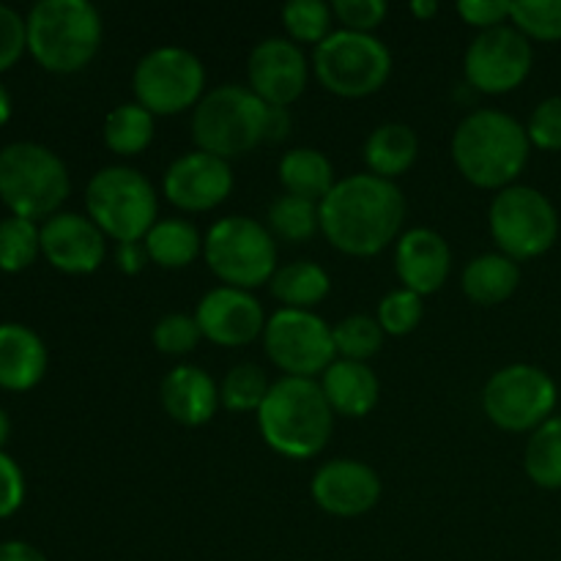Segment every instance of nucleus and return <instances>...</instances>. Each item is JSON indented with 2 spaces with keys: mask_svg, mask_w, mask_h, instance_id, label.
<instances>
[{
  "mask_svg": "<svg viewBox=\"0 0 561 561\" xmlns=\"http://www.w3.org/2000/svg\"><path fill=\"white\" fill-rule=\"evenodd\" d=\"M318 211L323 233L340 252L365 257L381 252L398 236L405 217V197L392 181L351 175L334 184Z\"/></svg>",
  "mask_w": 561,
  "mask_h": 561,
  "instance_id": "f257e3e1",
  "label": "nucleus"
},
{
  "mask_svg": "<svg viewBox=\"0 0 561 561\" xmlns=\"http://www.w3.org/2000/svg\"><path fill=\"white\" fill-rule=\"evenodd\" d=\"M529 135L499 110H480L463 118L453 137V157L466 181L482 190H507L529 162Z\"/></svg>",
  "mask_w": 561,
  "mask_h": 561,
  "instance_id": "f03ea898",
  "label": "nucleus"
},
{
  "mask_svg": "<svg viewBox=\"0 0 561 561\" xmlns=\"http://www.w3.org/2000/svg\"><path fill=\"white\" fill-rule=\"evenodd\" d=\"M332 405L312 378H283L257 409V425L272 449L285 458H312L332 436Z\"/></svg>",
  "mask_w": 561,
  "mask_h": 561,
  "instance_id": "7ed1b4c3",
  "label": "nucleus"
},
{
  "mask_svg": "<svg viewBox=\"0 0 561 561\" xmlns=\"http://www.w3.org/2000/svg\"><path fill=\"white\" fill-rule=\"evenodd\" d=\"M102 16L88 0H42L27 16V47L53 71H77L96 55Z\"/></svg>",
  "mask_w": 561,
  "mask_h": 561,
  "instance_id": "20e7f679",
  "label": "nucleus"
},
{
  "mask_svg": "<svg viewBox=\"0 0 561 561\" xmlns=\"http://www.w3.org/2000/svg\"><path fill=\"white\" fill-rule=\"evenodd\" d=\"M266 115L268 104L261 96L247 88L222 85L195 107L192 137L201 151L228 162L266 140Z\"/></svg>",
  "mask_w": 561,
  "mask_h": 561,
  "instance_id": "39448f33",
  "label": "nucleus"
},
{
  "mask_svg": "<svg viewBox=\"0 0 561 561\" xmlns=\"http://www.w3.org/2000/svg\"><path fill=\"white\" fill-rule=\"evenodd\" d=\"M69 195V173L49 148L11 142L0 151V197L14 217L53 214Z\"/></svg>",
  "mask_w": 561,
  "mask_h": 561,
  "instance_id": "423d86ee",
  "label": "nucleus"
},
{
  "mask_svg": "<svg viewBox=\"0 0 561 561\" xmlns=\"http://www.w3.org/2000/svg\"><path fill=\"white\" fill-rule=\"evenodd\" d=\"M85 203L96 228L113 236L118 244L146 239L148 230L157 225V192L140 170H99L88 184Z\"/></svg>",
  "mask_w": 561,
  "mask_h": 561,
  "instance_id": "0eeeda50",
  "label": "nucleus"
},
{
  "mask_svg": "<svg viewBox=\"0 0 561 561\" xmlns=\"http://www.w3.org/2000/svg\"><path fill=\"white\" fill-rule=\"evenodd\" d=\"M206 261L233 288H255L277 272V244L252 217H225L208 230Z\"/></svg>",
  "mask_w": 561,
  "mask_h": 561,
  "instance_id": "6e6552de",
  "label": "nucleus"
},
{
  "mask_svg": "<svg viewBox=\"0 0 561 561\" xmlns=\"http://www.w3.org/2000/svg\"><path fill=\"white\" fill-rule=\"evenodd\" d=\"M392 71V55L370 33H329L316 47V75L337 96L376 93Z\"/></svg>",
  "mask_w": 561,
  "mask_h": 561,
  "instance_id": "1a4fd4ad",
  "label": "nucleus"
},
{
  "mask_svg": "<svg viewBox=\"0 0 561 561\" xmlns=\"http://www.w3.org/2000/svg\"><path fill=\"white\" fill-rule=\"evenodd\" d=\"M491 233L502 255L529 261L557 244L559 214L535 186H507L491 206Z\"/></svg>",
  "mask_w": 561,
  "mask_h": 561,
  "instance_id": "9d476101",
  "label": "nucleus"
},
{
  "mask_svg": "<svg viewBox=\"0 0 561 561\" xmlns=\"http://www.w3.org/2000/svg\"><path fill=\"white\" fill-rule=\"evenodd\" d=\"M482 409L502 431H537L557 409V383L535 365L502 367L485 383Z\"/></svg>",
  "mask_w": 561,
  "mask_h": 561,
  "instance_id": "9b49d317",
  "label": "nucleus"
},
{
  "mask_svg": "<svg viewBox=\"0 0 561 561\" xmlns=\"http://www.w3.org/2000/svg\"><path fill=\"white\" fill-rule=\"evenodd\" d=\"M206 71L184 47L151 49L135 69V93L151 115H173L201 99Z\"/></svg>",
  "mask_w": 561,
  "mask_h": 561,
  "instance_id": "f8f14e48",
  "label": "nucleus"
},
{
  "mask_svg": "<svg viewBox=\"0 0 561 561\" xmlns=\"http://www.w3.org/2000/svg\"><path fill=\"white\" fill-rule=\"evenodd\" d=\"M263 343L277 367L290 378H312L327 373L332 365L334 337L332 329L307 310H279L263 329Z\"/></svg>",
  "mask_w": 561,
  "mask_h": 561,
  "instance_id": "ddd939ff",
  "label": "nucleus"
},
{
  "mask_svg": "<svg viewBox=\"0 0 561 561\" xmlns=\"http://www.w3.org/2000/svg\"><path fill=\"white\" fill-rule=\"evenodd\" d=\"M531 44L518 27L482 31L466 53V77L482 93H507L531 71Z\"/></svg>",
  "mask_w": 561,
  "mask_h": 561,
  "instance_id": "4468645a",
  "label": "nucleus"
},
{
  "mask_svg": "<svg viewBox=\"0 0 561 561\" xmlns=\"http://www.w3.org/2000/svg\"><path fill=\"white\" fill-rule=\"evenodd\" d=\"M250 85L268 107H288L307 88V58L288 38H266L250 55Z\"/></svg>",
  "mask_w": 561,
  "mask_h": 561,
  "instance_id": "2eb2a0df",
  "label": "nucleus"
},
{
  "mask_svg": "<svg viewBox=\"0 0 561 561\" xmlns=\"http://www.w3.org/2000/svg\"><path fill=\"white\" fill-rule=\"evenodd\" d=\"M233 190V173L225 159L195 151L175 159L164 173V195L184 211H208Z\"/></svg>",
  "mask_w": 561,
  "mask_h": 561,
  "instance_id": "dca6fc26",
  "label": "nucleus"
},
{
  "mask_svg": "<svg viewBox=\"0 0 561 561\" xmlns=\"http://www.w3.org/2000/svg\"><path fill=\"white\" fill-rule=\"evenodd\" d=\"M203 337L217 345H247L266 329L263 307L241 288H217L203 296L195 316Z\"/></svg>",
  "mask_w": 561,
  "mask_h": 561,
  "instance_id": "f3484780",
  "label": "nucleus"
},
{
  "mask_svg": "<svg viewBox=\"0 0 561 561\" xmlns=\"http://www.w3.org/2000/svg\"><path fill=\"white\" fill-rule=\"evenodd\" d=\"M381 496V480L359 460H332L312 477V499L318 507L340 518H354L373 510Z\"/></svg>",
  "mask_w": 561,
  "mask_h": 561,
  "instance_id": "a211bd4d",
  "label": "nucleus"
},
{
  "mask_svg": "<svg viewBox=\"0 0 561 561\" xmlns=\"http://www.w3.org/2000/svg\"><path fill=\"white\" fill-rule=\"evenodd\" d=\"M42 250L49 263L71 274H88L104 261V236L80 214H55L42 228Z\"/></svg>",
  "mask_w": 561,
  "mask_h": 561,
  "instance_id": "6ab92c4d",
  "label": "nucleus"
},
{
  "mask_svg": "<svg viewBox=\"0 0 561 561\" xmlns=\"http://www.w3.org/2000/svg\"><path fill=\"white\" fill-rule=\"evenodd\" d=\"M398 277L403 279L405 290L416 296L436 294L449 277V247L436 230L416 228L400 239L394 252Z\"/></svg>",
  "mask_w": 561,
  "mask_h": 561,
  "instance_id": "aec40b11",
  "label": "nucleus"
},
{
  "mask_svg": "<svg viewBox=\"0 0 561 561\" xmlns=\"http://www.w3.org/2000/svg\"><path fill=\"white\" fill-rule=\"evenodd\" d=\"M217 383L201 367L181 365L162 381L164 411L181 425H206L217 411Z\"/></svg>",
  "mask_w": 561,
  "mask_h": 561,
  "instance_id": "412c9836",
  "label": "nucleus"
},
{
  "mask_svg": "<svg viewBox=\"0 0 561 561\" xmlns=\"http://www.w3.org/2000/svg\"><path fill=\"white\" fill-rule=\"evenodd\" d=\"M332 411L343 416H365L378 403V378L365 362H332L321 383Z\"/></svg>",
  "mask_w": 561,
  "mask_h": 561,
  "instance_id": "4be33fe9",
  "label": "nucleus"
},
{
  "mask_svg": "<svg viewBox=\"0 0 561 561\" xmlns=\"http://www.w3.org/2000/svg\"><path fill=\"white\" fill-rule=\"evenodd\" d=\"M47 367V351L36 332L20 323L0 327V383L9 389H31Z\"/></svg>",
  "mask_w": 561,
  "mask_h": 561,
  "instance_id": "5701e85b",
  "label": "nucleus"
},
{
  "mask_svg": "<svg viewBox=\"0 0 561 561\" xmlns=\"http://www.w3.org/2000/svg\"><path fill=\"white\" fill-rule=\"evenodd\" d=\"M520 285V268L507 255H480L466 266L463 290L471 301L493 307L507 301Z\"/></svg>",
  "mask_w": 561,
  "mask_h": 561,
  "instance_id": "b1692460",
  "label": "nucleus"
},
{
  "mask_svg": "<svg viewBox=\"0 0 561 561\" xmlns=\"http://www.w3.org/2000/svg\"><path fill=\"white\" fill-rule=\"evenodd\" d=\"M279 181L288 195L323 203V197L334 190V170L332 162L316 148H294L279 162Z\"/></svg>",
  "mask_w": 561,
  "mask_h": 561,
  "instance_id": "393cba45",
  "label": "nucleus"
},
{
  "mask_svg": "<svg viewBox=\"0 0 561 561\" xmlns=\"http://www.w3.org/2000/svg\"><path fill=\"white\" fill-rule=\"evenodd\" d=\"M420 142L411 126L405 124H383L370 135L365 146V159L370 164L373 175L392 181L394 175L405 173L414 164Z\"/></svg>",
  "mask_w": 561,
  "mask_h": 561,
  "instance_id": "a878e982",
  "label": "nucleus"
},
{
  "mask_svg": "<svg viewBox=\"0 0 561 561\" xmlns=\"http://www.w3.org/2000/svg\"><path fill=\"white\" fill-rule=\"evenodd\" d=\"M146 250L157 266L184 268L201 252V236H197L195 225L184 222V219H162L148 230Z\"/></svg>",
  "mask_w": 561,
  "mask_h": 561,
  "instance_id": "bb28decb",
  "label": "nucleus"
},
{
  "mask_svg": "<svg viewBox=\"0 0 561 561\" xmlns=\"http://www.w3.org/2000/svg\"><path fill=\"white\" fill-rule=\"evenodd\" d=\"M272 294L288 305V310H307L329 294V274L318 263L296 261L274 272Z\"/></svg>",
  "mask_w": 561,
  "mask_h": 561,
  "instance_id": "cd10ccee",
  "label": "nucleus"
},
{
  "mask_svg": "<svg viewBox=\"0 0 561 561\" xmlns=\"http://www.w3.org/2000/svg\"><path fill=\"white\" fill-rule=\"evenodd\" d=\"M524 469L535 485L559 491L561 488V416H551L531 433L526 444Z\"/></svg>",
  "mask_w": 561,
  "mask_h": 561,
  "instance_id": "c85d7f7f",
  "label": "nucleus"
},
{
  "mask_svg": "<svg viewBox=\"0 0 561 561\" xmlns=\"http://www.w3.org/2000/svg\"><path fill=\"white\" fill-rule=\"evenodd\" d=\"M153 137V115L137 104H118L104 121V142L121 157L140 153Z\"/></svg>",
  "mask_w": 561,
  "mask_h": 561,
  "instance_id": "c756f323",
  "label": "nucleus"
},
{
  "mask_svg": "<svg viewBox=\"0 0 561 561\" xmlns=\"http://www.w3.org/2000/svg\"><path fill=\"white\" fill-rule=\"evenodd\" d=\"M42 247V230H36L33 219L9 217L0 222V268L20 272L33 263Z\"/></svg>",
  "mask_w": 561,
  "mask_h": 561,
  "instance_id": "7c9ffc66",
  "label": "nucleus"
},
{
  "mask_svg": "<svg viewBox=\"0 0 561 561\" xmlns=\"http://www.w3.org/2000/svg\"><path fill=\"white\" fill-rule=\"evenodd\" d=\"M268 225L279 239L296 244V241H305L316 233V228L321 225V211H318L316 203L285 195L268 208Z\"/></svg>",
  "mask_w": 561,
  "mask_h": 561,
  "instance_id": "2f4dec72",
  "label": "nucleus"
},
{
  "mask_svg": "<svg viewBox=\"0 0 561 561\" xmlns=\"http://www.w3.org/2000/svg\"><path fill=\"white\" fill-rule=\"evenodd\" d=\"M332 337L337 354L351 362H365L381 351L383 329L370 316H351L332 329Z\"/></svg>",
  "mask_w": 561,
  "mask_h": 561,
  "instance_id": "473e14b6",
  "label": "nucleus"
},
{
  "mask_svg": "<svg viewBox=\"0 0 561 561\" xmlns=\"http://www.w3.org/2000/svg\"><path fill=\"white\" fill-rule=\"evenodd\" d=\"M266 373L257 365H239L225 376L222 389H219V400L228 405L230 411H252L261 409V403L268 394Z\"/></svg>",
  "mask_w": 561,
  "mask_h": 561,
  "instance_id": "72a5a7b5",
  "label": "nucleus"
},
{
  "mask_svg": "<svg viewBox=\"0 0 561 561\" xmlns=\"http://www.w3.org/2000/svg\"><path fill=\"white\" fill-rule=\"evenodd\" d=\"M510 20L526 38L559 42L561 38V0H515Z\"/></svg>",
  "mask_w": 561,
  "mask_h": 561,
  "instance_id": "f704fd0d",
  "label": "nucleus"
},
{
  "mask_svg": "<svg viewBox=\"0 0 561 561\" xmlns=\"http://www.w3.org/2000/svg\"><path fill=\"white\" fill-rule=\"evenodd\" d=\"M283 22L296 42L321 44L329 36L332 9L323 0H290L283 9Z\"/></svg>",
  "mask_w": 561,
  "mask_h": 561,
  "instance_id": "c9c22d12",
  "label": "nucleus"
},
{
  "mask_svg": "<svg viewBox=\"0 0 561 561\" xmlns=\"http://www.w3.org/2000/svg\"><path fill=\"white\" fill-rule=\"evenodd\" d=\"M422 318V296L414 290H394V294L383 296L381 307H378V323L383 332L389 334H409L414 332L416 323Z\"/></svg>",
  "mask_w": 561,
  "mask_h": 561,
  "instance_id": "e433bc0d",
  "label": "nucleus"
},
{
  "mask_svg": "<svg viewBox=\"0 0 561 561\" xmlns=\"http://www.w3.org/2000/svg\"><path fill=\"white\" fill-rule=\"evenodd\" d=\"M197 340H201V327H197L195 318L181 316V312L164 316L153 329V345L168 356L190 354Z\"/></svg>",
  "mask_w": 561,
  "mask_h": 561,
  "instance_id": "4c0bfd02",
  "label": "nucleus"
},
{
  "mask_svg": "<svg viewBox=\"0 0 561 561\" xmlns=\"http://www.w3.org/2000/svg\"><path fill=\"white\" fill-rule=\"evenodd\" d=\"M526 135L542 151H561V96H551L537 104Z\"/></svg>",
  "mask_w": 561,
  "mask_h": 561,
  "instance_id": "58836bf2",
  "label": "nucleus"
},
{
  "mask_svg": "<svg viewBox=\"0 0 561 561\" xmlns=\"http://www.w3.org/2000/svg\"><path fill=\"white\" fill-rule=\"evenodd\" d=\"M332 11L340 16V22H345V31L370 33L387 16V3L383 0H337Z\"/></svg>",
  "mask_w": 561,
  "mask_h": 561,
  "instance_id": "ea45409f",
  "label": "nucleus"
},
{
  "mask_svg": "<svg viewBox=\"0 0 561 561\" xmlns=\"http://www.w3.org/2000/svg\"><path fill=\"white\" fill-rule=\"evenodd\" d=\"M27 44V22L14 9L0 3V69L20 58L22 47Z\"/></svg>",
  "mask_w": 561,
  "mask_h": 561,
  "instance_id": "a19ab883",
  "label": "nucleus"
},
{
  "mask_svg": "<svg viewBox=\"0 0 561 561\" xmlns=\"http://www.w3.org/2000/svg\"><path fill=\"white\" fill-rule=\"evenodd\" d=\"M510 11H513V3H507V0H460L458 3V14L469 25L482 27V31L502 25V20L510 16Z\"/></svg>",
  "mask_w": 561,
  "mask_h": 561,
  "instance_id": "79ce46f5",
  "label": "nucleus"
},
{
  "mask_svg": "<svg viewBox=\"0 0 561 561\" xmlns=\"http://www.w3.org/2000/svg\"><path fill=\"white\" fill-rule=\"evenodd\" d=\"M22 493H25L22 471L16 469V463L9 455L0 453V518H3V515H11L20 507Z\"/></svg>",
  "mask_w": 561,
  "mask_h": 561,
  "instance_id": "37998d69",
  "label": "nucleus"
},
{
  "mask_svg": "<svg viewBox=\"0 0 561 561\" xmlns=\"http://www.w3.org/2000/svg\"><path fill=\"white\" fill-rule=\"evenodd\" d=\"M146 257H148L146 244L140 247L137 241H131V244H118V263L126 274L140 272V268L146 266Z\"/></svg>",
  "mask_w": 561,
  "mask_h": 561,
  "instance_id": "c03bdc74",
  "label": "nucleus"
},
{
  "mask_svg": "<svg viewBox=\"0 0 561 561\" xmlns=\"http://www.w3.org/2000/svg\"><path fill=\"white\" fill-rule=\"evenodd\" d=\"M0 561H47L44 553L38 548L27 546V542L11 540V542H0Z\"/></svg>",
  "mask_w": 561,
  "mask_h": 561,
  "instance_id": "a18cd8bd",
  "label": "nucleus"
},
{
  "mask_svg": "<svg viewBox=\"0 0 561 561\" xmlns=\"http://www.w3.org/2000/svg\"><path fill=\"white\" fill-rule=\"evenodd\" d=\"M290 131V115L285 107H268L266 140H283Z\"/></svg>",
  "mask_w": 561,
  "mask_h": 561,
  "instance_id": "49530a36",
  "label": "nucleus"
},
{
  "mask_svg": "<svg viewBox=\"0 0 561 561\" xmlns=\"http://www.w3.org/2000/svg\"><path fill=\"white\" fill-rule=\"evenodd\" d=\"M411 11H414L420 20H427V16H433L438 11V3L436 0H414V3H411Z\"/></svg>",
  "mask_w": 561,
  "mask_h": 561,
  "instance_id": "de8ad7c7",
  "label": "nucleus"
},
{
  "mask_svg": "<svg viewBox=\"0 0 561 561\" xmlns=\"http://www.w3.org/2000/svg\"><path fill=\"white\" fill-rule=\"evenodd\" d=\"M11 113V102H9V93H5V88L0 85V124H3L5 118H9Z\"/></svg>",
  "mask_w": 561,
  "mask_h": 561,
  "instance_id": "09e8293b",
  "label": "nucleus"
},
{
  "mask_svg": "<svg viewBox=\"0 0 561 561\" xmlns=\"http://www.w3.org/2000/svg\"><path fill=\"white\" fill-rule=\"evenodd\" d=\"M9 438V416H5V411L0 409V444Z\"/></svg>",
  "mask_w": 561,
  "mask_h": 561,
  "instance_id": "8fccbe9b",
  "label": "nucleus"
}]
</instances>
